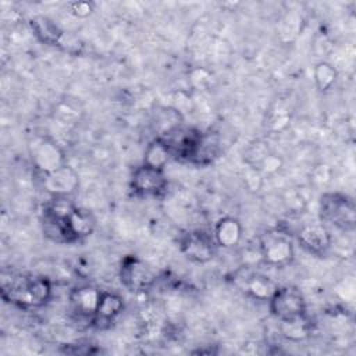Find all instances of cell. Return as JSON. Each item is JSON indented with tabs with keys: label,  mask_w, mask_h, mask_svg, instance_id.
<instances>
[{
	"label": "cell",
	"mask_w": 356,
	"mask_h": 356,
	"mask_svg": "<svg viewBox=\"0 0 356 356\" xmlns=\"http://www.w3.org/2000/svg\"><path fill=\"white\" fill-rule=\"evenodd\" d=\"M51 282L42 275H22L3 282V299L19 307H40L51 298Z\"/></svg>",
	"instance_id": "cell-1"
},
{
	"label": "cell",
	"mask_w": 356,
	"mask_h": 356,
	"mask_svg": "<svg viewBox=\"0 0 356 356\" xmlns=\"http://www.w3.org/2000/svg\"><path fill=\"white\" fill-rule=\"evenodd\" d=\"M278 321H280V325H278L280 332L288 341L299 342L306 339L312 334V321L306 313L292 318H285Z\"/></svg>",
	"instance_id": "cell-19"
},
{
	"label": "cell",
	"mask_w": 356,
	"mask_h": 356,
	"mask_svg": "<svg viewBox=\"0 0 356 356\" xmlns=\"http://www.w3.org/2000/svg\"><path fill=\"white\" fill-rule=\"evenodd\" d=\"M245 182L250 191H259L263 182L260 170L254 165H249V168L245 171Z\"/></svg>",
	"instance_id": "cell-27"
},
{
	"label": "cell",
	"mask_w": 356,
	"mask_h": 356,
	"mask_svg": "<svg viewBox=\"0 0 356 356\" xmlns=\"http://www.w3.org/2000/svg\"><path fill=\"white\" fill-rule=\"evenodd\" d=\"M268 303L271 314L278 320L292 318L306 313V300L302 292L295 286H278Z\"/></svg>",
	"instance_id": "cell-7"
},
{
	"label": "cell",
	"mask_w": 356,
	"mask_h": 356,
	"mask_svg": "<svg viewBox=\"0 0 356 356\" xmlns=\"http://www.w3.org/2000/svg\"><path fill=\"white\" fill-rule=\"evenodd\" d=\"M332 170L327 164H320L312 171V181L317 185H325L331 181Z\"/></svg>",
	"instance_id": "cell-28"
},
{
	"label": "cell",
	"mask_w": 356,
	"mask_h": 356,
	"mask_svg": "<svg viewBox=\"0 0 356 356\" xmlns=\"http://www.w3.org/2000/svg\"><path fill=\"white\" fill-rule=\"evenodd\" d=\"M102 296V291L92 285H83L74 288L70 292V305L71 309L78 317L89 318L90 321L93 320V316L96 313L99 300Z\"/></svg>",
	"instance_id": "cell-13"
},
{
	"label": "cell",
	"mask_w": 356,
	"mask_h": 356,
	"mask_svg": "<svg viewBox=\"0 0 356 356\" xmlns=\"http://www.w3.org/2000/svg\"><path fill=\"white\" fill-rule=\"evenodd\" d=\"M282 165V160L277 156V154H273V153H267L263 160L254 165L260 170V172H264V174H274L277 172Z\"/></svg>",
	"instance_id": "cell-24"
},
{
	"label": "cell",
	"mask_w": 356,
	"mask_h": 356,
	"mask_svg": "<svg viewBox=\"0 0 356 356\" xmlns=\"http://www.w3.org/2000/svg\"><path fill=\"white\" fill-rule=\"evenodd\" d=\"M220 152V138L216 132H202L191 163L197 165H207L214 161Z\"/></svg>",
	"instance_id": "cell-18"
},
{
	"label": "cell",
	"mask_w": 356,
	"mask_h": 356,
	"mask_svg": "<svg viewBox=\"0 0 356 356\" xmlns=\"http://www.w3.org/2000/svg\"><path fill=\"white\" fill-rule=\"evenodd\" d=\"M68 225L72 231V234L75 235V238L78 241L85 239L86 236L92 235V232L95 231L96 227V218L95 216L82 207H75L71 214L67 218Z\"/></svg>",
	"instance_id": "cell-20"
},
{
	"label": "cell",
	"mask_w": 356,
	"mask_h": 356,
	"mask_svg": "<svg viewBox=\"0 0 356 356\" xmlns=\"http://www.w3.org/2000/svg\"><path fill=\"white\" fill-rule=\"evenodd\" d=\"M337 76H338V72L331 63L320 61L314 65L313 78H314L316 88L320 92H327L328 89H331L337 81Z\"/></svg>",
	"instance_id": "cell-22"
},
{
	"label": "cell",
	"mask_w": 356,
	"mask_h": 356,
	"mask_svg": "<svg viewBox=\"0 0 356 356\" xmlns=\"http://www.w3.org/2000/svg\"><path fill=\"white\" fill-rule=\"evenodd\" d=\"M29 28L33 33V36L43 44L49 46H58L63 36L64 31L49 17L44 15H36L29 19Z\"/></svg>",
	"instance_id": "cell-16"
},
{
	"label": "cell",
	"mask_w": 356,
	"mask_h": 356,
	"mask_svg": "<svg viewBox=\"0 0 356 356\" xmlns=\"http://www.w3.org/2000/svg\"><path fill=\"white\" fill-rule=\"evenodd\" d=\"M213 236L217 246L234 248L241 242L242 225L235 217H222L216 222Z\"/></svg>",
	"instance_id": "cell-17"
},
{
	"label": "cell",
	"mask_w": 356,
	"mask_h": 356,
	"mask_svg": "<svg viewBox=\"0 0 356 356\" xmlns=\"http://www.w3.org/2000/svg\"><path fill=\"white\" fill-rule=\"evenodd\" d=\"M200 136L202 131L192 127H184L181 124L159 138L167 143L172 159L191 163Z\"/></svg>",
	"instance_id": "cell-6"
},
{
	"label": "cell",
	"mask_w": 356,
	"mask_h": 356,
	"mask_svg": "<svg viewBox=\"0 0 356 356\" xmlns=\"http://www.w3.org/2000/svg\"><path fill=\"white\" fill-rule=\"evenodd\" d=\"M160 110L161 111L156 113V128L159 129L157 136H161L165 132H168L182 124V117H181L179 111L170 108V107H163Z\"/></svg>",
	"instance_id": "cell-23"
},
{
	"label": "cell",
	"mask_w": 356,
	"mask_h": 356,
	"mask_svg": "<svg viewBox=\"0 0 356 356\" xmlns=\"http://www.w3.org/2000/svg\"><path fill=\"white\" fill-rule=\"evenodd\" d=\"M167 177L164 170H157L142 164L131 175V189L134 193L145 197H159L167 189Z\"/></svg>",
	"instance_id": "cell-9"
},
{
	"label": "cell",
	"mask_w": 356,
	"mask_h": 356,
	"mask_svg": "<svg viewBox=\"0 0 356 356\" xmlns=\"http://www.w3.org/2000/svg\"><path fill=\"white\" fill-rule=\"evenodd\" d=\"M181 252L195 263H207L210 261L217 250V243L214 236L206 231L195 229L185 232L179 238Z\"/></svg>",
	"instance_id": "cell-8"
},
{
	"label": "cell",
	"mask_w": 356,
	"mask_h": 356,
	"mask_svg": "<svg viewBox=\"0 0 356 356\" xmlns=\"http://www.w3.org/2000/svg\"><path fill=\"white\" fill-rule=\"evenodd\" d=\"M42 185L47 193L54 196H67L70 197L78 191L79 186V178L76 171L70 167L68 164L63 165L61 168L40 175Z\"/></svg>",
	"instance_id": "cell-10"
},
{
	"label": "cell",
	"mask_w": 356,
	"mask_h": 356,
	"mask_svg": "<svg viewBox=\"0 0 356 356\" xmlns=\"http://www.w3.org/2000/svg\"><path fill=\"white\" fill-rule=\"evenodd\" d=\"M124 310V299L114 292L102 291V296L93 316L92 324L99 328L104 330L111 325V323L122 313Z\"/></svg>",
	"instance_id": "cell-14"
},
{
	"label": "cell",
	"mask_w": 356,
	"mask_h": 356,
	"mask_svg": "<svg viewBox=\"0 0 356 356\" xmlns=\"http://www.w3.org/2000/svg\"><path fill=\"white\" fill-rule=\"evenodd\" d=\"M236 281H238V285L241 286V289L245 291L249 296H252L256 300H267L268 302L280 286L270 277L260 274V273L250 271V270L238 273Z\"/></svg>",
	"instance_id": "cell-11"
},
{
	"label": "cell",
	"mask_w": 356,
	"mask_h": 356,
	"mask_svg": "<svg viewBox=\"0 0 356 356\" xmlns=\"http://www.w3.org/2000/svg\"><path fill=\"white\" fill-rule=\"evenodd\" d=\"M259 253L267 264L282 267L293 260L295 249L288 234L280 229H270L260 236Z\"/></svg>",
	"instance_id": "cell-3"
},
{
	"label": "cell",
	"mask_w": 356,
	"mask_h": 356,
	"mask_svg": "<svg viewBox=\"0 0 356 356\" xmlns=\"http://www.w3.org/2000/svg\"><path fill=\"white\" fill-rule=\"evenodd\" d=\"M299 245L309 253L321 256L331 246V235L320 222H306L298 231Z\"/></svg>",
	"instance_id": "cell-12"
},
{
	"label": "cell",
	"mask_w": 356,
	"mask_h": 356,
	"mask_svg": "<svg viewBox=\"0 0 356 356\" xmlns=\"http://www.w3.org/2000/svg\"><path fill=\"white\" fill-rule=\"evenodd\" d=\"M43 234L47 239L56 243H75L79 242L75 235L72 234L67 218H60L57 216L50 214L49 211L43 210Z\"/></svg>",
	"instance_id": "cell-15"
},
{
	"label": "cell",
	"mask_w": 356,
	"mask_h": 356,
	"mask_svg": "<svg viewBox=\"0 0 356 356\" xmlns=\"http://www.w3.org/2000/svg\"><path fill=\"white\" fill-rule=\"evenodd\" d=\"M120 280L128 291L143 292L154 284L156 275L143 260L129 254L121 261Z\"/></svg>",
	"instance_id": "cell-5"
},
{
	"label": "cell",
	"mask_w": 356,
	"mask_h": 356,
	"mask_svg": "<svg viewBox=\"0 0 356 356\" xmlns=\"http://www.w3.org/2000/svg\"><path fill=\"white\" fill-rule=\"evenodd\" d=\"M68 8H70L72 15H75L78 18H86V17H89L93 13L95 4L92 1H85V0L71 1L68 4Z\"/></svg>",
	"instance_id": "cell-26"
},
{
	"label": "cell",
	"mask_w": 356,
	"mask_h": 356,
	"mask_svg": "<svg viewBox=\"0 0 356 356\" xmlns=\"http://www.w3.org/2000/svg\"><path fill=\"white\" fill-rule=\"evenodd\" d=\"M320 217L342 231H352L356 225V207L352 197L341 192H327L320 197Z\"/></svg>",
	"instance_id": "cell-2"
},
{
	"label": "cell",
	"mask_w": 356,
	"mask_h": 356,
	"mask_svg": "<svg viewBox=\"0 0 356 356\" xmlns=\"http://www.w3.org/2000/svg\"><path fill=\"white\" fill-rule=\"evenodd\" d=\"M284 203L291 213H302V210L306 207V202H305L302 193H299L298 191L286 192V195L284 197Z\"/></svg>",
	"instance_id": "cell-25"
},
{
	"label": "cell",
	"mask_w": 356,
	"mask_h": 356,
	"mask_svg": "<svg viewBox=\"0 0 356 356\" xmlns=\"http://www.w3.org/2000/svg\"><path fill=\"white\" fill-rule=\"evenodd\" d=\"M171 159L172 156L167 143L159 136H156L147 143L143 153V164L157 170H164Z\"/></svg>",
	"instance_id": "cell-21"
},
{
	"label": "cell",
	"mask_w": 356,
	"mask_h": 356,
	"mask_svg": "<svg viewBox=\"0 0 356 356\" xmlns=\"http://www.w3.org/2000/svg\"><path fill=\"white\" fill-rule=\"evenodd\" d=\"M29 152L32 164L40 175L53 172L67 164L63 149L49 136L35 138L29 146Z\"/></svg>",
	"instance_id": "cell-4"
}]
</instances>
